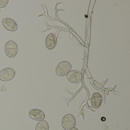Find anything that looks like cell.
Returning <instances> with one entry per match:
<instances>
[{
	"instance_id": "6da1fadb",
	"label": "cell",
	"mask_w": 130,
	"mask_h": 130,
	"mask_svg": "<svg viewBox=\"0 0 130 130\" xmlns=\"http://www.w3.org/2000/svg\"><path fill=\"white\" fill-rule=\"evenodd\" d=\"M4 51L7 56L10 58L15 57L18 52L17 44L14 41L10 40L5 44Z\"/></svg>"
},
{
	"instance_id": "7a4b0ae2",
	"label": "cell",
	"mask_w": 130,
	"mask_h": 130,
	"mask_svg": "<svg viewBox=\"0 0 130 130\" xmlns=\"http://www.w3.org/2000/svg\"><path fill=\"white\" fill-rule=\"evenodd\" d=\"M71 69V64L70 62L66 61H61L56 67V74L59 76H64L67 75Z\"/></svg>"
},
{
	"instance_id": "3957f363",
	"label": "cell",
	"mask_w": 130,
	"mask_h": 130,
	"mask_svg": "<svg viewBox=\"0 0 130 130\" xmlns=\"http://www.w3.org/2000/svg\"><path fill=\"white\" fill-rule=\"evenodd\" d=\"M61 124L64 130H70L75 127L76 124V119L73 115L67 114L62 118Z\"/></svg>"
},
{
	"instance_id": "277c9868",
	"label": "cell",
	"mask_w": 130,
	"mask_h": 130,
	"mask_svg": "<svg viewBox=\"0 0 130 130\" xmlns=\"http://www.w3.org/2000/svg\"><path fill=\"white\" fill-rule=\"evenodd\" d=\"M16 75L15 70L11 68H6L0 71V80L8 81L12 79Z\"/></svg>"
},
{
	"instance_id": "5b68a950",
	"label": "cell",
	"mask_w": 130,
	"mask_h": 130,
	"mask_svg": "<svg viewBox=\"0 0 130 130\" xmlns=\"http://www.w3.org/2000/svg\"><path fill=\"white\" fill-rule=\"evenodd\" d=\"M67 75L68 81L72 83L77 84L80 83L83 77L81 72L76 70H71Z\"/></svg>"
},
{
	"instance_id": "8992f818",
	"label": "cell",
	"mask_w": 130,
	"mask_h": 130,
	"mask_svg": "<svg viewBox=\"0 0 130 130\" xmlns=\"http://www.w3.org/2000/svg\"><path fill=\"white\" fill-rule=\"evenodd\" d=\"M2 24L6 29L10 31H15L18 29L17 23L10 18H5L3 19Z\"/></svg>"
},
{
	"instance_id": "52a82bcc",
	"label": "cell",
	"mask_w": 130,
	"mask_h": 130,
	"mask_svg": "<svg viewBox=\"0 0 130 130\" xmlns=\"http://www.w3.org/2000/svg\"><path fill=\"white\" fill-rule=\"evenodd\" d=\"M29 117L35 121H42L45 118L44 112L40 109L34 108L31 109L29 112Z\"/></svg>"
},
{
	"instance_id": "ba28073f",
	"label": "cell",
	"mask_w": 130,
	"mask_h": 130,
	"mask_svg": "<svg viewBox=\"0 0 130 130\" xmlns=\"http://www.w3.org/2000/svg\"><path fill=\"white\" fill-rule=\"evenodd\" d=\"M45 46L49 50H52L56 47L57 43V38L55 35L51 33L48 35L45 39Z\"/></svg>"
},
{
	"instance_id": "9c48e42d",
	"label": "cell",
	"mask_w": 130,
	"mask_h": 130,
	"mask_svg": "<svg viewBox=\"0 0 130 130\" xmlns=\"http://www.w3.org/2000/svg\"><path fill=\"white\" fill-rule=\"evenodd\" d=\"M102 102V97L99 92H95L92 95L91 98V103L92 106L95 109L100 107Z\"/></svg>"
},
{
	"instance_id": "30bf717a",
	"label": "cell",
	"mask_w": 130,
	"mask_h": 130,
	"mask_svg": "<svg viewBox=\"0 0 130 130\" xmlns=\"http://www.w3.org/2000/svg\"><path fill=\"white\" fill-rule=\"evenodd\" d=\"M36 130H49L48 123L45 120L40 121L36 125Z\"/></svg>"
},
{
	"instance_id": "8fae6325",
	"label": "cell",
	"mask_w": 130,
	"mask_h": 130,
	"mask_svg": "<svg viewBox=\"0 0 130 130\" xmlns=\"http://www.w3.org/2000/svg\"><path fill=\"white\" fill-rule=\"evenodd\" d=\"M9 0H0V9L5 8L9 3Z\"/></svg>"
},
{
	"instance_id": "7c38bea8",
	"label": "cell",
	"mask_w": 130,
	"mask_h": 130,
	"mask_svg": "<svg viewBox=\"0 0 130 130\" xmlns=\"http://www.w3.org/2000/svg\"><path fill=\"white\" fill-rule=\"evenodd\" d=\"M69 130H78V129L77 128L74 127L73 128H71Z\"/></svg>"
},
{
	"instance_id": "4fadbf2b",
	"label": "cell",
	"mask_w": 130,
	"mask_h": 130,
	"mask_svg": "<svg viewBox=\"0 0 130 130\" xmlns=\"http://www.w3.org/2000/svg\"><path fill=\"white\" fill-rule=\"evenodd\" d=\"M101 120H102V121H105L106 120V118L105 117H102V118H101Z\"/></svg>"
}]
</instances>
